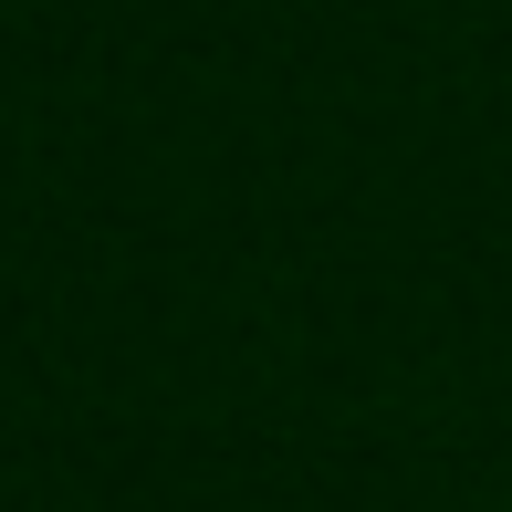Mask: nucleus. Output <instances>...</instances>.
<instances>
[{
	"label": "nucleus",
	"instance_id": "obj_1",
	"mask_svg": "<svg viewBox=\"0 0 512 512\" xmlns=\"http://www.w3.org/2000/svg\"><path fill=\"white\" fill-rule=\"evenodd\" d=\"M502 512H512V502H502Z\"/></svg>",
	"mask_w": 512,
	"mask_h": 512
}]
</instances>
